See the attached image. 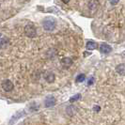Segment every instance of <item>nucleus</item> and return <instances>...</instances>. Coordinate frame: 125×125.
<instances>
[{
    "label": "nucleus",
    "instance_id": "obj_16",
    "mask_svg": "<svg viewBox=\"0 0 125 125\" xmlns=\"http://www.w3.org/2000/svg\"><path fill=\"white\" fill-rule=\"evenodd\" d=\"M94 111L95 112H99L100 111V106H94Z\"/></svg>",
    "mask_w": 125,
    "mask_h": 125
},
{
    "label": "nucleus",
    "instance_id": "obj_6",
    "mask_svg": "<svg viewBox=\"0 0 125 125\" xmlns=\"http://www.w3.org/2000/svg\"><path fill=\"white\" fill-rule=\"evenodd\" d=\"M44 79L46 80L47 83H53V82L55 81V79H56V76L55 74L53 73H51V72H47V73H45V74H44Z\"/></svg>",
    "mask_w": 125,
    "mask_h": 125
},
{
    "label": "nucleus",
    "instance_id": "obj_17",
    "mask_svg": "<svg viewBox=\"0 0 125 125\" xmlns=\"http://www.w3.org/2000/svg\"><path fill=\"white\" fill-rule=\"evenodd\" d=\"M61 1H62L63 3H66V4H67L68 2H70V0H61Z\"/></svg>",
    "mask_w": 125,
    "mask_h": 125
},
{
    "label": "nucleus",
    "instance_id": "obj_2",
    "mask_svg": "<svg viewBox=\"0 0 125 125\" xmlns=\"http://www.w3.org/2000/svg\"><path fill=\"white\" fill-rule=\"evenodd\" d=\"M25 34L28 38L36 37V35H37V30H36V27H35V25H32V24H28V25H25Z\"/></svg>",
    "mask_w": 125,
    "mask_h": 125
},
{
    "label": "nucleus",
    "instance_id": "obj_12",
    "mask_svg": "<svg viewBox=\"0 0 125 125\" xmlns=\"http://www.w3.org/2000/svg\"><path fill=\"white\" fill-rule=\"evenodd\" d=\"M9 44V40L7 39V38H2L1 39V47L2 48H5V47H7V45Z\"/></svg>",
    "mask_w": 125,
    "mask_h": 125
},
{
    "label": "nucleus",
    "instance_id": "obj_7",
    "mask_svg": "<svg viewBox=\"0 0 125 125\" xmlns=\"http://www.w3.org/2000/svg\"><path fill=\"white\" fill-rule=\"evenodd\" d=\"M88 8L91 10H96L99 8V1L98 0H90L88 3Z\"/></svg>",
    "mask_w": 125,
    "mask_h": 125
},
{
    "label": "nucleus",
    "instance_id": "obj_15",
    "mask_svg": "<svg viewBox=\"0 0 125 125\" xmlns=\"http://www.w3.org/2000/svg\"><path fill=\"white\" fill-rule=\"evenodd\" d=\"M119 0H109V2L112 4V5H116V4H118V2H119Z\"/></svg>",
    "mask_w": 125,
    "mask_h": 125
},
{
    "label": "nucleus",
    "instance_id": "obj_4",
    "mask_svg": "<svg viewBox=\"0 0 125 125\" xmlns=\"http://www.w3.org/2000/svg\"><path fill=\"white\" fill-rule=\"evenodd\" d=\"M56 100L54 96H47L44 100V106L45 107H52L56 104Z\"/></svg>",
    "mask_w": 125,
    "mask_h": 125
},
{
    "label": "nucleus",
    "instance_id": "obj_10",
    "mask_svg": "<svg viewBox=\"0 0 125 125\" xmlns=\"http://www.w3.org/2000/svg\"><path fill=\"white\" fill-rule=\"evenodd\" d=\"M97 43L95 42H92V41H89L87 42V45H86V47H87V49L88 50H94V49H96L97 48Z\"/></svg>",
    "mask_w": 125,
    "mask_h": 125
},
{
    "label": "nucleus",
    "instance_id": "obj_5",
    "mask_svg": "<svg viewBox=\"0 0 125 125\" xmlns=\"http://www.w3.org/2000/svg\"><path fill=\"white\" fill-rule=\"evenodd\" d=\"M61 65L63 66V68H65V69L70 68L73 65V59L70 58V57H64V58L61 59Z\"/></svg>",
    "mask_w": 125,
    "mask_h": 125
},
{
    "label": "nucleus",
    "instance_id": "obj_1",
    "mask_svg": "<svg viewBox=\"0 0 125 125\" xmlns=\"http://www.w3.org/2000/svg\"><path fill=\"white\" fill-rule=\"evenodd\" d=\"M56 25V20L52 17H48V18H45L42 21V26H43L44 30L46 31H52L55 29Z\"/></svg>",
    "mask_w": 125,
    "mask_h": 125
},
{
    "label": "nucleus",
    "instance_id": "obj_11",
    "mask_svg": "<svg viewBox=\"0 0 125 125\" xmlns=\"http://www.w3.org/2000/svg\"><path fill=\"white\" fill-rule=\"evenodd\" d=\"M85 79H86V75L84 74V73H80V74H78L76 76L75 81L77 82V83H82V82L85 81Z\"/></svg>",
    "mask_w": 125,
    "mask_h": 125
},
{
    "label": "nucleus",
    "instance_id": "obj_14",
    "mask_svg": "<svg viewBox=\"0 0 125 125\" xmlns=\"http://www.w3.org/2000/svg\"><path fill=\"white\" fill-rule=\"evenodd\" d=\"M93 83H94V78H93V77H91V78H90V79L88 80V86H90V85H92Z\"/></svg>",
    "mask_w": 125,
    "mask_h": 125
},
{
    "label": "nucleus",
    "instance_id": "obj_3",
    "mask_svg": "<svg viewBox=\"0 0 125 125\" xmlns=\"http://www.w3.org/2000/svg\"><path fill=\"white\" fill-rule=\"evenodd\" d=\"M2 88L3 89L7 91V92H10V91H11L14 88V85H13V83L10 80H9V79H6V80H4V81L2 82Z\"/></svg>",
    "mask_w": 125,
    "mask_h": 125
},
{
    "label": "nucleus",
    "instance_id": "obj_13",
    "mask_svg": "<svg viewBox=\"0 0 125 125\" xmlns=\"http://www.w3.org/2000/svg\"><path fill=\"white\" fill-rule=\"evenodd\" d=\"M80 98H81V95H80V94H76V95L73 96V97L70 99V102H71V103H73V102H76L77 100H79Z\"/></svg>",
    "mask_w": 125,
    "mask_h": 125
},
{
    "label": "nucleus",
    "instance_id": "obj_9",
    "mask_svg": "<svg viewBox=\"0 0 125 125\" xmlns=\"http://www.w3.org/2000/svg\"><path fill=\"white\" fill-rule=\"evenodd\" d=\"M117 73L120 75H125V64H119L116 67Z\"/></svg>",
    "mask_w": 125,
    "mask_h": 125
},
{
    "label": "nucleus",
    "instance_id": "obj_8",
    "mask_svg": "<svg viewBox=\"0 0 125 125\" xmlns=\"http://www.w3.org/2000/svg\"><path fill=\"white\" fill-rule=\"evenodd\" d=\"M100 51L101 53H103V54H108V53H110L111 52V47L106 43H103L101 44L100 46Z\"/></svg>",
    "mask_w": 125,
    "mask_h": 125
}]
</instances>
